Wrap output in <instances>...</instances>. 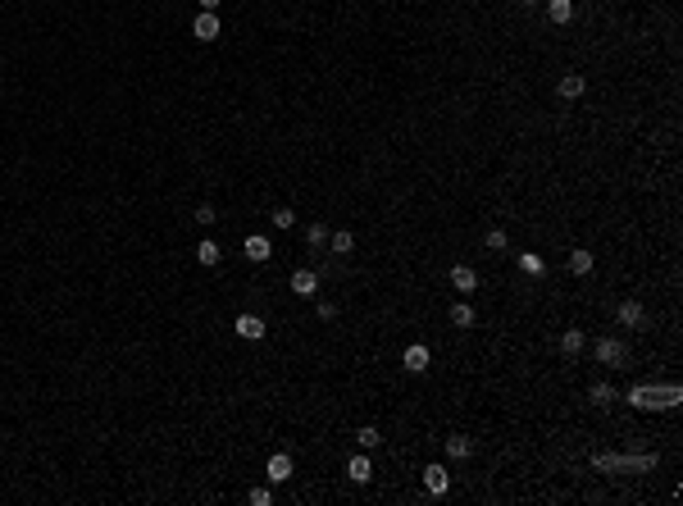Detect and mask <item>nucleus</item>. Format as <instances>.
Instances as JSON below:
<instances>
[{
  "instance_id": "ddd939ff",
  "label": "nucleus",
  "mask_w": 683,
  "mask_h": 506,
  "mask_svg": "<svg viewBox=\"0 0 683 506\" xmlns=\"http://www.w3.org/2000/svg\"><path fill=\"white\" fill-rule=\"evenodd\" d=\"M583 87H588V82H583V73H565L561 82H556V91H561L565 100H579V96H583Z\"/></svg>"
},
{
  "instance_id": "9b49d317",
  "label": "nucleus",
  "mask_w": 683,
  "mask_h": 506,
  "mask_svg": "<svg viewBox=\"0 0 683 506\" xmlns=\"http://www.w3.org/2000/svg\"><path fill=\"white\" fill-rule=\"evenodd\" d=\"M424 488H428V493H437V497H442L446 488H451V474H446L442 465H428V470H424Z\"/></svg>"
},
{
  "instance_id": "cd10ccee",
  "label": "nucleus",
  "mask_w": 683,
  "mask_h": 506,
  "mask_svg": "<svg viewBox=\"0 0 683 506\" xmlns=\"http://www.w3.org/2000/svg\"><path fill=\"white\" fill-rule=\"evenodd\" d=\"M251 502H255V506H269L273 493H269V488H251Z\"/></svg>"
},
{
  "instance_id": "7c9ffc66",
  "label": "nucleus",
  "mask_w": 683,
  "mask_h": 506,
  "mask_svg": "<svg viewBox=\"0 0 683 506\" xmlns=\"http://www.w3.org/2000/svg\"><path fill=\"white\" fill-rule=\"evenodd\" d=\"M201 10H219V0H201Z\"/></svg>"
},
{
  "instance_id": "6e6552de",
  "label": "nucleus",
  "mask_w": 683,
  "mask_h": 506,
  "mask_svg": "<svg viewBox=\"0 0 683 506\" xmlns=\"http://www.w3.org/2000/svg\"><path fill=\"white\" fill-rule=\"evenodd\" d=\"M292 292H296V297H315V292H319V274H315V269H296V274H292Z\"/></svg>"
},
{
  "instance_id": "bb28decb",
  "label": "nucleus",
  "mask_w": 683,
  "mask_h": 506,
  "mask_svg": "<svg viewBox=\"0 0 683 506\" xmlns=\"http://www.w3.org/2000/svg\"><path fill=\"white\" fill-rule=\"evenodd\" d=\"M520 269L524 274H543V260L538 255H520Z\"/></svg>"
},
{
  "instance_id": "c85d7f7f",
  "label": "nucleus",
  "mask_w": 683,
  "mask_h": 506,
  "mask_svg": "<svg viewBox=\"0 0 683 506\" xmlns=\"http://www.w3.org/2000/svg\"><path fill=\"white\" fill-rule=\"evenodd\" d=\"M196 224H206V228H210V224H215V206H201V210H196Z\"/></svg>"
},
{
  "instance_id": "39448f33",
  "label": "nucleus",
  "mask_w": 683,
  "mask_h": 506,
  "mask_svg": "<svg viewBox=\"0 0 683 506\" xmlns=\"http://www.w3.org/2000/svg\"><path fill=\"white\" fill-rule=\"evenodd\" d=\"M233 329H237V338H246V342H260L264 333H269L260 315H237V324H233Z\"/></svg>"
},
{
  "instance_id": "7ed1b4c3",
  "label": "nucleus",
  "mask_w": 683,
  "mask_h": 506,
  "mask_svg": "<svg viewBox=\"0 0 683 506\" xmlns=\"http://www.w3.org/2000/svg\"><path fill=\"white\" fill-rule=\"evenodd\" d=\"M192 37L196 42H219V10H201L192 19Z\"/></svg>"
},
{
  "instance_id": "f3484780",
  "label": "nucleus",
  "mask_w": 683,
  "mask_h": 506,
  "mask_svg": "<svg viewBox=\"0 0 683 506\" xmlns=\"http://www.w3.org/2000/svg\"><path fill=\"white\" fill-rule=\"evenodd\" d=\"M451 324L455 329H474V306H469V301H455L451 306Z\"/></svg>"
},
{
  "instance_id": "c756f323",
  "label": "nucleus",
  "mask_w": 683,
  "mask_h": 506,
  "mask_svg": "<svg viewBox=\"0 0 683 506\" xmlns=\"http://www.w3.org/2000/svg\"><path fill=\"white\" fill-rule=\"evenodd\" d=\"M319 319H337V306H333V301H319Z\"/></svg>"
},
{
  "instance_id": "5701e85b",
  "label": "nucleus",
  "mask_w": 683,
  "mask_h": 506,
  "mask_svg": "<svg viewBox=\"0 0 683 506\" xmlns=\"http://www.w3.org/2000/svg\"><path fill=\"white\" fill-rule=\"evenodd\" d=\"M483 242H488L492 251H506V246H510V237H506V228H488V233H483Z\"/></svg>"
},
{
  "instance_id": "b1692460",
  "label": "nucleus",
  "mask_w": 683,
  "mask_h": 506,
  "mask_svg": "<svg viewBox=\"0 0 683 506\" xmlns=\"http://www.w3.org/2000/svg\"><path fill=\"white\" fill-rule=\"evenodd\" d=\"M356 438H360V447H365V451H369V447H379V442H383V433H379V429H374V424H365V429H360V433H356Z\"/></svg>"
},
{
  "instance_id": "393cba45",
  "label": "nucleus",
  "mask_w": 683,
  "mask_h": 506,
  "mask_svg": "<svg viewBox=\"0 0 683 506\" xmlns=\"http://www.w3.org/2000/svg\"><path fill=\"white\" fill-rule=\"evenodd\" d=\"M305 242H310V246H324L328 242V228H324V224H310V228H305Z\"/></svg>"
},
{
  "instance_id": "dca6fc26",
  "label": "nucleus",
  "mask_w": 683,
  "mask_h": 506,
  "mask_svg": "<svg viewBox=\"0 0 683 506\" xmlns=\"http://www.w3.org/2000/svg\"><path fill=\"white\" fill-rule=\"evenodd\" d=\"M328 246H333L337 255H351V251H356V233H351V228H337V233H328Z\"/></svg>"
},
{
  "instance_id": "1a4fd4ad",
  "label": "nucleus",
  "mask_w": 683,
  "mask_h": 506,
  "mask_svg": "<svg viewBox=\"0 0 683 506\" xmlns=\"http://www.w3.org/2000/svg\"><path fill=\"white\" fill-rule=\"evenodd\" d=\"M642 315H647V310H642V301H619V306H615V319L624 324V329H638Z\"/></svg>"
},
{
  "instance_id": "a878e982",
  "label": "nucleus",
  "mask_w": 683,
  "mask_h": 506,
  "mask_svg": "<svg viewBox=\"0 0 683 506\" xmlns=\"http://www.w3.org/2000/svg\"><path fill=\"white\" fill-rule=\"evenodd\" d=\"M292 224H296V215H292L287 206H282V210H273V228H292Z\"/></svg>"
},
{
  "instance_id": "a211bd4d",
  "label": "nucleus",
  "mask_w": 683,
  "mask_h": 506,
  "mask_svg": "<svg viewBox=\"0 0 683 506\" xmlns=\"http://www.w3.org/2000/svg\"><path fill=\"white\" fill-rule=\"evenodd\" d=\"M570 274H592V251H583V246H579V251H570Z\"/></svg>"
},
{
  "instance_id": "9d476101",
  "label": "nucleus",
  "mask_w": 683,
  "mask_h": 506,
  "mask_svg": "<svg viewBox=\"0 0 683 506\" xmlns=\"http://www.w3.org/2000/svg\"><path fill=\"white\" fill-rule=\"evenodd\" d=\"M446 456H451V461H469V456H474V438L451 433V438H446Z\"/></svg>"
},
{
  "instance_id": "4468645a",
  "label": "nucleus",
  "mask_w": 683,
  "mask_h": 506,
  "mask_svg": "<svg viewBox=\"0 0 683 506\" xmlns=\"http://www.w3.org/2000/svg\"><path fill=\"white\" fill-rule=\"evenodd\" d=\"M451 287H455V292H474V287H478V274L469 269V264H455V269H451Z\"/></svg>"
},
{
  "instance_id": "f257e3e1",
  "label": "nucleus",
  "mask_w": 683,
  "mask_h": 506,
  "mask_svg": "<svg viewBox=\"0 0 683 506\" xmlns=\"http://www.w3.org/2000/svg\"><path fill=\"white\" fill-rule=\"evenodd\" d=\"M633 410H674L683 401V388L679 383H665V388H629L624 397Z\"/></svg>"
},
{
  "instance_id": "423d86ee",
  "label": "nucleus",
  "mask_w": 683,
  "mask_h": 506,
  "mask_svg": "<svg viewBox=\"0 0 683 506\" xmlns=\"http://www.w3.org/2000/svg\"><path fill=\"white\" fill-rule=\"evenodd\" d=\"M264 474H269V484H287V479H292V456H287V451H278V456H269V465H264Z\"/></svg>"
},
{
  "instance_id": "2f4dec72",
  "label": "nucleus",
  "mask_w": 683,
  "mask_h": 506,
  "mask_svg": "<svg viewBox=\"0 0 683 506\" xmlns=\"http://www.w3.org/2000/svg\"><path fill=\"white\" fill-rule=\"evenodd\" d=\"M524 5H538V0H524Z\"/></svg>"
},
{
  "instance_id": "aec40b11",
  "label": "nucleus",
  "mask_w": 683,
  "mask_h": 506,
  "mask_svg": "<svg viewBox=\"0 0 683 506\" xmlns=\"http://www.w3.org/2000/svg\"><path fill=\"white\" fill-rule=\"evenodd\" d=\"M347 474L356 479V484H369V479H374V465H369V456H356V461L347 465Z\"/></svg>"
},
{
  "instance_id": "4be33fe9",
  "label": "nucleus",
  "mask_w": 683,
  "mask_h": 506,
  "mask_svg": "<svg viewBox=\"0 0 683 506\" xmlns=\"http://www.w3.org/2000/svg\"><path fill=\"white\" fill-rule=\"evenodd\" d=\"M196 260L206 264V269H215V264L224 260V255H219V246H215V242H201V246H196Z\"/></svg>"
},
{
  "instance_id": "0eeeda50",
  "label": "nucleus",
  "mask_w": 683,
  "mask_h": 506,
  "mask_svg": "<svg viewBox=\"0 0 683 506\" xmlns=\"http://www.w3.org/2000/svg\"><path fill=\"white\" fill-rule=\"evenodd\" d=\"M242 251H246L251 260L260 264V260H269V255H273V246H269V237H264V233H251L246 242H242Z\"/></svg>"
},
{
  "instance_id": "f03ea898",
  "label": "nucleus",
  "mask_w": 683,
  "mask_h": 506,
  "mask_svg": "<svg viewBox=\"0 0 683 506\" xmlns=\"http://www.w3.org/2000/svg\"><path fill=\"white\" fill-rule=\"evenodd\" d=\"M597 470H619V474H638V470H656V456H597Z\"/></svg>"
},
{
  "instance_id": "412c9836",
  "label": "nucleus",
  "mask_w": 683,
  "mask_h": 506,
  "mask_svg": "<svg viewBox=\"0 0 683 506\" xmlns=\"http://www.w3.org/2000/svg\"><path fill=\"white\" fill-rule=\"evenodd\" d=\"M588 401H592V406H610V401H615V388L610 383H592L588 388Z\"/></svg>"
},
{
  "instance_id": "f8f14e48",
  "label": "nucleus",
  "mask_w": 683,
  "mask_h": 506,
  "mask_svg": "<svg viewBox=\"0 0 683 506\" xmlns=\"http://www.w3.org/2000/svg\"><path fill=\"white\" fill-rule=\"evenodd\" d=\"M406 370H410V374H424V370H428V347H424V342H415V347H406Z\"/></svg>"
},
{
  "instance_id": "6ab92c4d",
  "label": "nucleus",
  "mask_w": 683,
  "mask_h": 506,
  "mask_svg": "<svg viewBox=\"0 0 683 506\" xmlns=\"http://www.w3.org/2000/svg\"><path fill=\"white\" fill-rule=\"evenodd\" d=\"M561 352L565 356H579V352H583V329H565L561 333Z\"/></svg>"
},
{
  "instance_id": "2eb2a0df",
  "label": "nucleus",
  "mask_w": 683,
  "mask_h": 506,
  "mask_svg": "<svg viewBox=\"0 0 683 506\" xmlns=\"http://www.w3.org/2000/svg\"><path fill=\"white\" fill-rule=\"evenodd\" d=\"M547 19H552L556 28H565V23L574 19V5H570V0H547Z\"/></svg>"
},
{
  "instance_id": "20e7f679",
  "label": "nucleus",
  "mask_w": 683,
  "mask_h": 506,
  "mask_svg": "<svg viewBox=\"0 0 683 506\" xmlns=\"http://www.w3.org/2000/svg\"><path fill=\"white\" fill-rule=\"evenodd\" d=\"M597 361H601V365H624V361H629V347H624L619 338H601V342H597Z\"/></svg>"
}]
</instances>
